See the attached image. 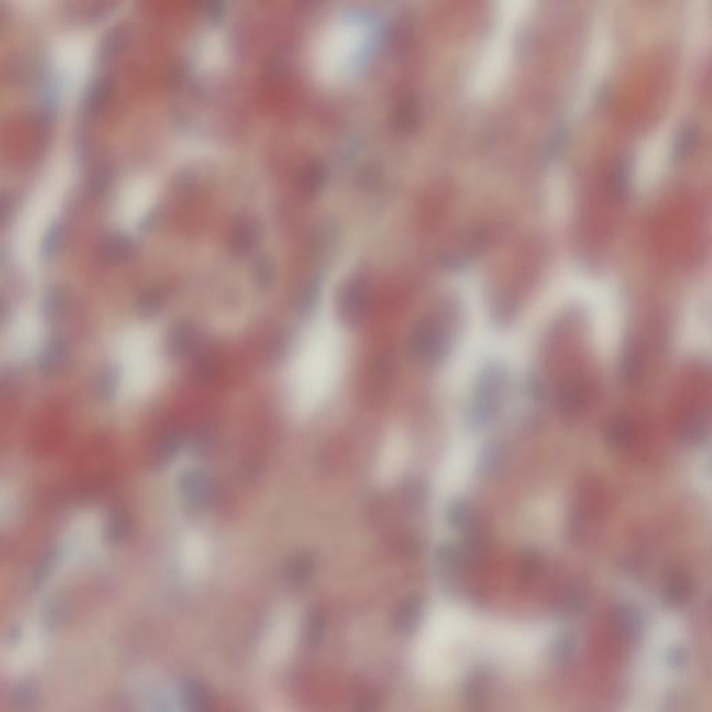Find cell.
<instances>
[{
  "label": "cell",
  "mask_w": 712,
  "mask_h": 712,
  "mask_svg": "<svg viewBox=\"0 0 712 712\" xmlns=\"http://www.w3.org/2000/svg\"><path fill=\"white\" fill-rule=\"evenodd\" d=\"M604 441L612 450H629L633 444L632 422L625 416H615L608 420L604 429Z\"/></svg>",
  "instance_id": "ba28073f"
},
{
  "label": "cell",
  "mask_w": 712,
  "mask_h": 712,
  "mask_svg": "<svg viewBox=\"0 0 712 712\" xmlns=\"http://www.w3.org/2000/svg\"><path fill=\"white\" fill-rule=\"evenodd\" d=\"M644 369V352L640 345H628L622 352L621 361H619V375L623 382L636 383L643 376Z\"/></svg>",
  "instance_id": "9c48e42d"
},
{
  "label": "cell",
  "mask_w": 712,
  "mask_h": 712,
  "mask_svg": "<svg viewBox=\"0 0 712 712\" xmlns=\"http://www.w3.org/2000/svg\"><path fill=\"white\" fill-rule=\"evenodd\" d=\"M711 418L703 409H693L683 418L679 427V439L687 447H701L710 440Z\"/></svg>",
  "instance_id": "5b68a950"
},
{
  "label": "cell",
  "mask_w": 712,
  "mask_h": 712,
  "mask_svg": "<svg viewBox=\"0 0 712 712\" xmlns=\"http://www.w3.org/2000/svg\"><path fill=\"white\" fill-rule=\"evenodd\" d=\"M366 31L359 24H337L320 38L315 52L318 76L327 81H337L350 76L363 53Z\"/></svg>",
  "instance_id": "6da1fadb"
},
{
  "label": "cell",
  "mask_w": 712,
  "mask_h": 712,
  "mask_svg": "<svg viewBox=\"0 0 712 712\" xmlns=\"http://www.w3.org/2000/svg\"><path fill=\"white\" fill-rule=\"evenodd\" d=\"M447 522L452 530L461 534L479 526L476 509L471 501L465 500V498H457L448 505Z\"/></svg>",
  "instance_id": "52a82bcc"
},
{
  "label": "cell",
  "mask_w": 712,
  "mask_h": 712,
  "mask_svg": "<svg viewBox=\"0 0 712 712\" xmlns=\"http://www.w3.org/2000/svg\"><path fill=\"white\" fill-rule=\"evenodd\" d=\"M507 394V375L500 366H491L477 383L472 404V420L477 426L496 422Z\"/></svg>",
  "instance_id": "3957f363"
},
{
  "label": "cell",
  "mask_w": 712,
  "mask_h": 712,
  "mask_svg": "<svg viewBox=\"0 0 712 712\" xmlns=\"http://www.w3.org/2000/svg\"><path fill=\"white\" fill-rule=\"evenodd\" d=\"M509 465V448L507 444L493 441L480 452L479 471L487 479H494L507 471Z\"/></svg>",
  "instance_id": "8992f818"
},
{
  "label": "cell",
  "mask_w": 712,
  "mask_h": 712,
  "mask_svg": "<svg viewBox=\"0 0 712 712\" xmlns=\"http://www.w3.org/2000/svg\"><path fill=\"white\" fill-rule=\"evenodd\" d=\"M592 387L585 377H571L555 391V405L562 416H578L587 411Z\"/></svg>",
  "instance_id": "277c9868"
},
{
  "label": "cell",
  "mask_w": 712,
  "mask_h": 712,
  "mask_svg": "<svg viewBox=\"0 0 712 712\" xmlns=\"http://www.w3.org/2000/svg\"><path fill=\"white\" fill-rule=\"evenodd\" d=\"M528 394L536 402H541L546 398V386L539 376H532L528 380Z\"/></svg>",
  "instance_id": "8fae6325"
},
{
  "label": "cell",
  "mask_w": 712,
  "mask_h": 712,
  "mask_svg": "<svg viewBox=\"0 0 712 712\" xmlns=\"http://www.w3.org/2000/svg\"><path fill=\"white\" fill-rule=\"evenodd\" d=\"M430 319L416 327L409 343V351L418 361L437 365L444 361L452 350V326L457 313L451 318Z\"/></svg>",
  "instance_id": "7a4b0ae2"
},
{
  "label": "cell",
  "mask_w": 712,
  "mask_h": 712,
  "mask_svg": "<svg viewBox=\"0 0 712 712\" xmlns=\"http://www.w3.org/2000/svg\"><path fill=\"white\" fill-rule=\"evenodd\" d=\"M608 190L611 191V195H614V198H623L625 197V192L629 191V172L625 163H621L611 174Z\"/></svg>",
  "instance_id": "30bf717a"
}]
</instances>
